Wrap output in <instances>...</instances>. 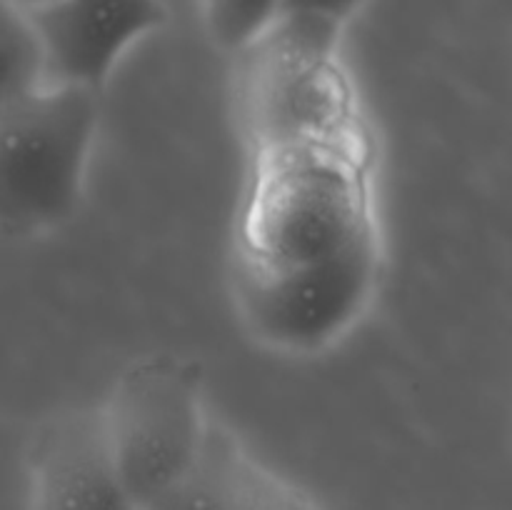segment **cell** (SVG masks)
I'll use <instances>...</instances> for the list:
<instances>
[{
    "label": "cell",
    "mask_w": 512,
    "mask_h": 510,
    "mask_svg": "<svg viewBox=\"0 0 512 510\" xmlns=\"http://www.w3.org/2000/svg\"><path fill=\"white\" fill-rule=\"evenodd\" d=\"M10 3L18 5V8H35L40 3H48V0H10Z\"/></svg>",
    "instance_id": "cell-11"
},
{
    "label": "cell",
    "mask_w": 512,
    "mask_h": 510,
    "mask_svg": "<svg viewBox=\"0 0 512 510\" xmlns=\"http://www.w3.org/2000/svg\"><path fill=\"white\" fill-rule=\"evenodd\" d=\"M148 510H320L303 490L260 463L213 420L198 460L168 495Z\"/></svg>",
    "instance_id": "cell-7"
},
{
    "label": "cell",
    "mask_w": 512,
    "mask_h": 510,
    "mask_svg": "<svg viewBox=\"0 0 512 510\" xmlns=\"http://www.w3.org/2000/svg\"><path fill=\"white\" fill-rule=\"evenodd\" d=\"M198 10L215 48L243 55L283 15V0H198Z\"/></svg>",
    "instance_id": "cell-8"
},
{
    "label": "cell",
    "mask_w": 512,
    "mask_h": 510,
    "mask_svg": "<svg viewBox=\"0 0 512 510\" xmlns=\"http://www.w3.org/2000/svg\"><path fill=\"white\" fill-rule=\"evenodd\" d=\"M30 510H140L125 488L100 405L48 415L28 448Z\"/></svg>",
    "instance_id": "cell-6"
},
{
    "label": "cell",
    "mask_w": 512,
    "mask_h": 510,
    "mask_svg": "<svg viewBox=\"0 0 512 510\" xmlns=\"http://www.w3.org/2000/svg\"><path fill=\"white\" fill-rule=\"evenodd\" d=\"M100 415L130 498L148 510L188 475L208 440L203 365L188 355H145L115 378Z\"/></svg>",
    "instance_id": "cell-3"
},
{
    "label": "cell",
    "mask_w": 512,
    "mask_h": 510,
    "mask_svg": "<svg viewBox=\"0 0 512 510\" xmlns=\"http://www.w3.org/2000/svg\"><path fill=\"white\" fill-rule=\"evenodd\" d=\"M3 78L0 103L45 88V63L40 40L28 13L10 0H3Z\"/></svg>",
    "instance_id": "cell-9"
},
{
    "label": "cell",
    "mask_w": 512,
    "mask_h": 510,
    "mask_svg": "<svg viewBox=\"0 0 512 510\" xmlns=\"http://www.w3.org/2000/svg\"><path fill=\"white\" fill-rule=\"evenodd\" d=\"M23 10L43 50L45 85L98 93L120 58L168 15L163 0H48Z\"/></svg>",
    "instance_id": "cell-5"
},
{
    "label": "cell",
    "mask_w": 512,
    "mask_h": 510,
    "mask_svg": "<svg viewBox=\"0 0 512 510\" xmlns=\"http://www.w3.org/2000/svg\"><path fill=\"white\" fill-rule=\"evenodd\" d=\"M363 3L365 0H283V13L345 28V23L363 8Z\"/></svg>",
    "instance_id": "cell-10"
},
{
    "label": "cell",
    "mask_w": 512,
    "mask_h": 510,
    "mask_svg": "<svg viewBox=\"0 0 512 510\" xmlns=\"http://www.w3.org/2000/svg\"><path fill=\"white\" fill-rule=\"evenodd\" d=\"M233 275H295L380 250L368 128L250 143Z\"/></svg>",
    "instance_id": "cell-1"
},
{
    "label": "cell",
    "mask_w": 512,
    "mask_h": 510,
    "mask_svg": "<svg viewBox=\"0 0 512 510\" xmlns=\"http://www.w3.org/2000/svg\"><path fill=\"white\" fill-rule=\"evenodd\" d=\"M380 280V250L295 275H233L245 328L283 355H315L355 328Z\"/></svg>",
    "instance_id": "cell-4"
},
{
    "label": "cell",
    "mask_w": 512,
    "mask_h": 510,
    "mask_svg": "<svg viewBox=\"0 0 512 510\" xmlns=\"http://www.w3.org/2000/svg\"><path fill=\"white\" fill-rule=\"evenodd\" d=\"M98 125V90L45 85L0 103V213L10 235H43L73 218Z\"/></svg>",
    "instance_id": "cell-2"
}]
</instances>
